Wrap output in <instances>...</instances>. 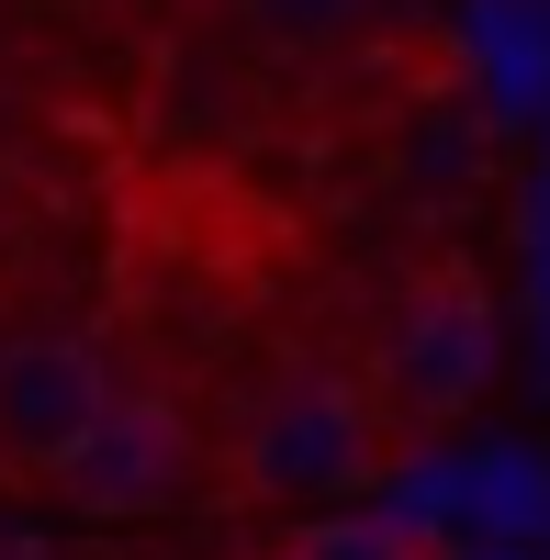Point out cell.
<instances>
[{
  "label": "cell",
  "mask_w": 550,
  "mask_h": 560,
  "mask_svg": "<svg viewBox=\"0 0 550 560\" xmlns=\"http://www.w3.org/2000/svg\"><path fill=\"white\" fill-rule=\"evenodd\" d=\"M393 415L359 370H282L214 438V504H337L393 471Z\"/></svg>",
  "instance_id": "obj_1"
},
{
  "label": "cell",
  "mask_w": 550,
  "mask_h": 560,
  "mask_svg": "<svg viewBox=\"0 0 550 560\" xmlns=\"http://www.w3.org/2000/svg\"><path fill=\"white\" fill-rule=\"evenodd\" d=\"M214 493V448L192 427L180 393H147V382H113L102 415L79 427V448L57 459L45 504H68L90 527H135V516H180V504Z\"/></svg>",
  "instance_id": "obj_3"
},
{
  "label": "cell",
  "mask_w": 550,
  "mask_h": 560,
  "mask_svg": "<svg viewBox=\"0 0 550 560\" xmlns=\"http://www.w3.org/2000/svg\"><path fill=\"white\" fill-rule=\"evenodd\" d=\"M359 382L382 393L393 438L461 427V415L483 404V382H494V292H483V269L438 258V269L404 280L393 314H382V337H371V370H359Z\"/></svg>",
  "instance_id": "obj_2"
},
{
  "label": "cell",
  "mask_w": 550,
  "mask_h": 560,
  "mask_svg": "<svg viewBox=\"0 0 550 560\" xmlns=\"http://www.w3.org/2000/svg\"><path fill=\"white\" fill-rule=\"evenodd\" d=\"M270 560H438L427 527H404V516H371V504H337V516H303Z\"/></svg>",
  "instance_id": "obj_5"
},
{
  "label": "cell",
  "mask_w": 550,
  "mask_h": 560,
  "mask_svg": "<svg viewBox=\"0 0 550 560\" xmlns=\"http://www.w3.org/2000/svg\"><path fill=\"white\" fill-rule=\"evenodd\" d=\"M113 393V348L79 325H23L0 337V493H45L79 427Z\"/></svg>",
  "instance_id": "obj_4"
},
{
  "label": "cell",
  "mask_w": 550,
  "mask_h": 560,
  "mask_svg": "<svg viewBox=\"0 0 550 560\" xmlns=\"http://www.w3.org/2000/svg\"><path fill=\"white\" fill-rule=\"evenodd\" d=\"M359 12H371V0H237V23H248L259 45H282V57H293V45H326V34H348Z\"/></svg>",
  "instance_id": "obj_6"
}]
</instances>
